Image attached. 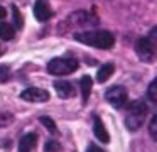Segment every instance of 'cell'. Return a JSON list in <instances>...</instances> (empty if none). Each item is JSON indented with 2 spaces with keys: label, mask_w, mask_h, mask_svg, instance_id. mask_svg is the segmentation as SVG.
I'll list each match as a JSON object with an SVG mask.
<instances>
[{
  "label": "cell",
  "mask_w": 157,
  "mask_h": 152,
  "mask_svg": "<svg viewBox=\"0 0 157 152\" xmlns=\"http://www.w3.org/2000/svg\"><path fill=\"white\" fill-rule=\"evenodd\" d=\"M14 122V115L9 113V111H0V128L7 127Z\"/></svg>",
  "instance_id": "d6986e66"
},
{
  "label": "cell",
  "mask_w": 157,
  "mask_h": 152,
  "mask_svg": "<svg viewBox=\"0 0 157 152\" xmlns=\"http://www.w3.org/2000/svg\"><path fill=\"white\" fill-rule=\"evenodd\" d=\"M37 145V134L36 132H29V134L22 135L19 140V152H32Z\"/></svg>",
  "instance_id": "8fae6325"
},
{
  "label": "cell",
  "mask_w": 157,
  "mask_h": 152,
  "mask_svg": "<svg viewBox=\"0 0 157 152\" xmlns=\"http://www.w3.org/2000/svg\"><path fill=\"white\" fill-rule=\"evenodd\" d=\"M9 80H10V68L7 64H0V83H5Z\"/></svg>",
  "instance_id": "44dd1931"
},
{
  "label": "cell",
  "mask_w": 157,
  "mask_h": 152,
  "mask_svg": "<svg viewBox=\"0 0 157 152\" xmlns=\"http://www.w3.org/2000/svg\"><path fill=\"white\" fill-rule=\"evenodd\" d=\"M154 39H150L149 36L145 37H140L137 39L135 42V53L144 63H152L154 61V56H155V49H154Z\"/></svg>",
  "instance_id": "5b68a950"
},
{
  "label": "cell",
  "mask_w": 157,
  "mask_h": 152,
  "mask_svg": "<svg viewBox=\"0 0 157 152\" xmlns=\"http://www.w3.org/2000/svg\"><path fill=\"white\" fill-rule=\"evenodd\" d=\"M61 149H63V145L58 140H54V138H48L44 144V152H59Z\"/></svg>",
  "instance_id": "e0dca14e"
},
{
  "label": "cell",
  "mask_w": 157,
  "mask_h": 152,
  "mask_svg": "<svg viewBox=\"0 0 157 152\" xmlns=\"http://www.w3.org/2000/svg\"><path fill=\"white\" fill-rule=\"evenodd\" d=\"M5 15H7V10H5V9H4V7L0 5V19H4V17H5Z\"/></svg>",
  "instance_id": "603a6c76"
},
{
  "label": "cell",
  "mask_w": 157,
  "mask_h": 152,
  "mask_svg": "<svg viewBox=\"0 0 157 152\" xmlns=\"http://www.w3.org/2000/svg\"><path fill=\"white\" fill-rule=\"evenodd\" d=\"M149 134L152 137V140H157V115H152L149 123Z\"/></svg>",
  "instance_id": "ffe728a7"
},
{
  "label": "cell",
  "mask_w": 157,
  "mask_h": 152,
  "mask_svg": "<svg viewBox=\"0 0 157 152\" xmlns=\"http://www.w3.org/2000/svg\"><path fill=\"white\" fill-rule=\"evenodd\" d=\"M86 152H105L101 147H98L96 144H90L88 147H86Z\"/></svg>",
  "instance_id": "7402d4cb"
},
{
  "label": "cell",
  "mask_w": 157,
  "mask_h": 152,
  "mask_svg": "<svg viewBox=\"0 0 157 152\" xmlns=\"http://www.w3.org/2000/svg\"><path fill=\"white\" fill-rule=\"evenodd\" d=\"M15 36L14 25H10L9 22H0V37L4 41H12Z\"/></svg>",
  "instance_id": "5bb4252c"
},
{
  "label": "cell",
  "mask_w": 157,
  "mask_h": 152,
  "mask_svg": "<svg viewBox=\"0 0 157 152\" xmlns=\"http://www.w3.org/2000/svg\"><path fill=\"white\" fill-rule=\"evenodd\" d=\"M12 17H14V29H22V25H24V19H22L21 12H19L17 5H12Z\"/></svg>",
  "instance_id": "2e32d148"
},
{
  "label": "cell",
  "mask_w": 157,
  "mask_h": 152,
  "mask_svg": "<svg viewBox=\"0 0 157 152\" xmlns=\"http://www.w3.org/2000/svg\"><path fill=\"white\" fill-rule=\"evenodd\" d=\"M113 71H115V64H113V63L103 64V66L98 69V74H96V81H98V83H105V81H108V78L113 74Z\"/></svg>",
  "instance_id": "4fadbf2b"
},
{
  "label": "cell",
  "mask_w": 157,
  "mask_h": 152,
  "mask_svg": "<svg viewBox=\"0 0 157 152\" xmlns=\"http://www.w3.org/2000/svg\"><path fill=\"white\" fill-rule=\"evenodd\" d=\"M147 98H149L152 103H157V80H152L147 88Z\"/></svg>",
  "instance_id": "ac0fdd59"
},
{
  "label": "cell",
  "mask_w": 157,
  "mask_h": 152,
  "mask_svg": "<svg viewBox=\"0 0 157 152\" xmlns=\"http://www.w3.org/2000/svg\"><path fill=\"white\" fill-rule=\"evenodd\" d=\"M34 17L39 22H46L52 17V10L49 9V5L46 3V0H36L34 3Z\"/></svg>",
  "instance_id": "30bf717a"
},
{
  "label": "cell",
  "mask_w": 157,
  "mask_h": 152,
  "mask_svg": "<svg viewBox=\"0 0 157 152\" xmlns=\"http://www.w3.org/2000/svg\"><path fill=\"white\" fill-rule=\"evenodd\" d=\"M75 39L86 46H93L98 49H110L115 44V36L110 30H86L75 32Z\"/></svg>",
  "instance_id": "6da1fadb"
},
{
  "label": "cell",
  "mask_w": 157,
  "mask_h": 152,
  "mask_svg": "<svg viewBox=\"0 0 157 152\" xmlns=\"http://www.w3.org/2000/svg\"><path fill=\"white\" fill-rule=\"evenodd\" d=\"M91 86H93V80H91V76H88V74L81 76V80H79V90H81V100H83V105L88 103L90 93H91Z\"/></svg>",
  "instance_id": "7c38bea8"
},
{
  "label": "cell",
  "mask_w": 157,
  "mask_h": 152,
  "mask_svg": "<svg viewBox=\"0 0 157 152\" xmlns=\"http://www.w3.org/2000/svg\"><path fill=\"white\" fill-rule=\"evenodd\" d=\"M93 134H95V137L98 138L100 142H103V144H108V142H110L108 130L105 128L101 118H100L96 113H93Z\"/></svg>",
  "instance_id": "ba28073f"
},
{
  "label": "cell",
  "mask_w": 157,
  "mask_h": 152,
  "mask_svg": "<svg viewBox=\"0 0 157 152\" xmlns=\"http://www.w3.org/2000/svg\"><path fill=\"white\" fill-rule=\"evenodd\" d=\"M149 113V105L144 100H133L128 103V110L125 115V127L130 132H137L144 125Z\"/></svg>",
  "instance_id": "7a4b0ae2"
},
{
  "label": "cell",
  "mask_w": 157,
  "mask_h": 152,
  "mask_svg": "<svg viewBox=\"0 0 157 152\" xmlns=\"http://www.w3.org/2000/svg\"><path fill=\"white\" fill-rule=\"evenodd\" d=\"M52 86H54V90H56V93H58L59 98H71V96H75V93H76L73 83H69V81H66V80H56Z\"/></svg>",
  "instance_id": "9c48e42d"
},
{
  "label": "cell",
  "mask_w": 157,
  "mask_h": 152,
  "mask_svg": "<svg viewBox=\"0 0 157 152\" xmlns=\"http://www.w3.org/2000/svg\"><path fill=\"white\" fill-rule=\"evenodd\" d=\"M21 100H25V101H31V103H44V101H49V91L42 90V88H25L22 90V93L19 95Z\"/></svg>",
  "instance_id": "52a82bcc"
},
{
  "label": "cell",
  "mask_w": 157,
  "mask_h": 152,
  "mask_svg": "<svg viewBox=\"0 0 157 152\" xmlns=\"http://www.w3.org/2000/svg\"><path fill=\"white\" fill-rule=\"evenodd\" d=\"M79 68V63L75 57H52L48 63V73L54 76H64L71 74Z\"/></svg>",
  "instance_id": "3957f363"
},
{
  "label": "cell",
  "mask_w": 157,
  "mask_h": 152,
  "mask_svg": "<svg viewBox=\"0 0 157 152\" xmlns=\"http://www.w3.org/2000/svg\"><path fill=\"white\" fill-rule=\"evenodd\" d=\"M68 25H78V27H88V25H96L98 17L88 10H76L68 17Z\"/></svg>",
  "instance_id": "8992f818"
},
{
  "label": "cell",
  "mask_w": 157,
  "mask_h": 152,
  "mask_svg": "<svg viewBox=\"0 0 157 152\" xmlns=\"http://www.w3.org/2000/svg\"><path fill=\"white\" fill-rule=\"evenodd\" d=\"M39 122H41L42 125H44L46 128H48L51 134H58V127H56V122L52 120L51 117H48V115H42V117H39Z\"/></svg>",
  "instance_id": "9a60e30c"
},
{
  "label": "cell",
  "mask_w": 157,
  "mask_h": 152,
  "mask_svg": "<svg viewBox=\"0 0 157 152\" xmlns=\"http://www.w3.org/2000/svg\"><path fill=\"white\" fill-rule=\"evenodd\" d=\"M105 100L108 101L110 105H112L113 108H123L127 105V101H128V93H127L125 86H122V84H115V86L108 88L105 93Z\"/></svg>",
  "instance_id": "277c9868"
}]
</instances>
